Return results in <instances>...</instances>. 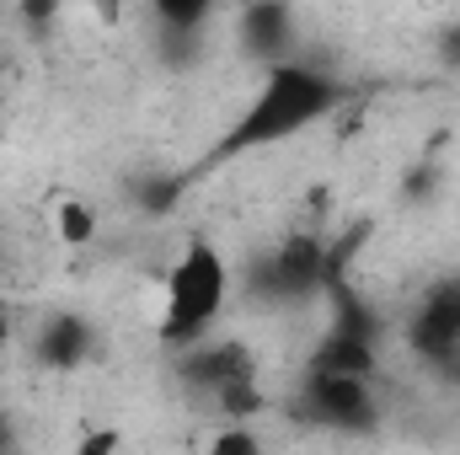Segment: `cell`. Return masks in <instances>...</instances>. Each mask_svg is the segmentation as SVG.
Wrapping results in <instances>:
<instances>
[{"label": "cell", "mask_w": 460, "mask_h": 455, "mask_svg": "<svg viewBox=\"0 0 460 455\" xmlns=\"http://www.w3.org/2000/svg\"><path fill=\"white\" fill-rule=\"evenodd\" d=\"M338 103V86L305 65H273L268 81L257 86L252 108L241 113L235 134L226 139V150H257V145H273V139H289L300 134L305 123L332 113Z\"/></svg>", "instance_id": "cell-1"}, {"label": "cell", "mask_w": 460, "mask_h": 455, "mask_svg": "<svg viewBox=\"0 0 460 455\" xmlns=\"http://www.w3.org/2000/svg\"><path fill=\"white\" fill-rule=\"evenodd\" d=\"M226 257L209 246V241H193L172 273H166V322H161V338L166 343H199L215 317L226 311Z\"/></svg>", "instance_id": "cell-2"}, {"label": "cell", "mask_w": 460, "mask_h": 455, "mask_svg": "<svg viewBox=\"0 0 460 455\" xmlns=\"http://www.w3.org/2000/svg\"><path fill=\"white\" fill-rule=\"evenodd\" d=\"M305 413L327 429H369L375 424V397L369 380L358 375H311L305 380Z\"/></svg>", "instance_id": "cell-3"}, {"label": "cell", "mask_w": 460, "mask_h": 455, "mask_svg": "<svg viewBox=\"0 0 460 455\" xmlns=\"http://www.w3.org/2000/svg\"><path fill=\"white\" fill-rule=\"evenodd\" d=\"M412 343L423 353H456L460 348V284H439L412 322Z\"/></svg>", "instance_id": "cell-4"}, {"label": "cell", "mask_w": 460, "mask_h": 455, "mask_svg": "<svg viewBox=\"0 0 460 455\" xmlns=\"http://www.w3.org/2000/svg\"><path fill=\"white\" fill-rule=\"evenodd\" d=\"M322 279H327V246L311 241V236H295V241L273 257V284H279L284 295H311Z\"/></svg>", "instance_id": "cell-5"}, {"label": "cell", "mask_w": 460, "mask_h": 455, "mask_svg": "<svg viewBox=\"0 0 460 455\" xmlns=\"http://www.w3.org/2000/svg\"><path fill=\"white\" fill-rule=\"evenodd\" d=\"M81 353H86V327H81L75 317L49 322V333H43V359H49V364H75Z\"/></svg>", "instance_id": "cell-6"}, {"label": "cell", "mask_w": 460, "mask_h": 455, "mask_svg": "<svg viewBox=\"0 0 460 455\" xmlns=\"http://www.w3.org/2000/svg\"><path fill=\"white\" fill-rule=\"evenodd\" d=\"M54 236H59L65 246H86V241L97 236V215H92L81 199H59V210H54Z\"/></svg>", "instance_id": "cell-7"}, {"label": "cell", "mask_w": 460, "mask_h": 455, "mask_svg": "<svg viewBox=\"0 0 460 455\" xmlns=\"http://www.w3.org/2000/svg\"><path fill=\"white\" fill-rule=\"evenodd\" d=\"M209 455H262V445H257V434H252V429L230 424V429H220V440L209 445Z\"/></svg>", "instance_id": "cell-8"}, {"label": "cell", "mask_w": 460, "mask_h": 455, "mask_svg": "<svg viewBox=\"0 0 460 455\" xmlns=\"http://www.w3.org/2000/svg\"><path fill=\"white\" fill-rule=\"evenodd\" d=\"M123 451V434H118L113 424H102V429H86L81 440H75V455H118Z\"/></svg>", "instance_id": "cell-9"}, {"label": "cell", "mask_w": 460, "mask_h": 455, "mask_svg": "<svg viewBox=\"0 0 460 455\" xmlns=\"http://www.w3.org/2000/svg\"><path fill=\"white\" fill-rule=\"evenodd\" d=\"M161 16L177 22V27H199V22L209 16V5H199V0H193V5H161Z\"/></svg>", "instance_id": "cell-10"}, {"label": "cell", "mask_w": 460, "mask_h": 455, "mask_svg": "<svg viewBox=\"0 0 460 455\" xmlns=\"http://www.w3.org/2000/svg\"><path fill=\"white\" fill-rule=\"evenodd\" d=\"M445 59H456V65H460V27L445 38Z\"/></svg>", "instance_id": "cell-11"}, {"label": "cell", "mask_w": 460, "mask_h": 455, "mask_svg": "<svg viewBox=\"0 0 460 455\" xmlns=\"http://www.w3.org/2000/svg\"><path fill=\"white\" fill-rule=\"evenodd\" d=\"M0 333H5V322H0Z\"/></svg>", "instance_id": "cell-12"}]
</instances>
